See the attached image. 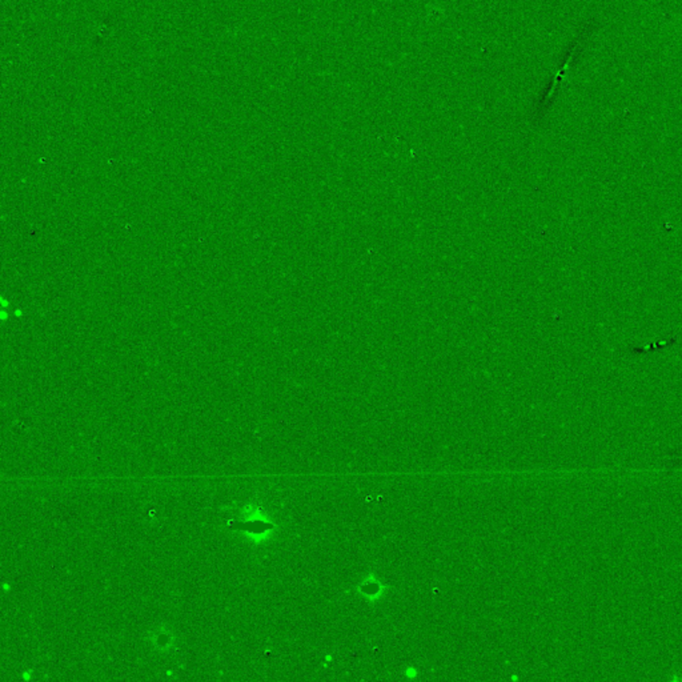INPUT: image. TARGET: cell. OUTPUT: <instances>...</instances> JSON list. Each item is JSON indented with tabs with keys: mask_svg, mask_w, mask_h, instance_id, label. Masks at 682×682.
Instances as JSON below:
<instances>
[{
	"mask_svg": "<svg viewBox=\"0 0 682 682\" xmlns=\"http://www.w3.org/2000/svg\"><path fill=\"white\" fill-rule=\"evenodd\" d=\"M366 581H368V580H366ZM366 585L369 587V590H368V589H365V590H362V593L364 594L365 597H366L368 600H372V599H373V600H376V599H379V597H380L381 592L384 590V587L381 585L379 581H376L375 578H371V581H368V584H366Z\"/></svg>",
	"mask_w": 682,
	"mask_h": 682,
	"instance_id": "obj_1",
	"label": "cell"
}]
</instances>
